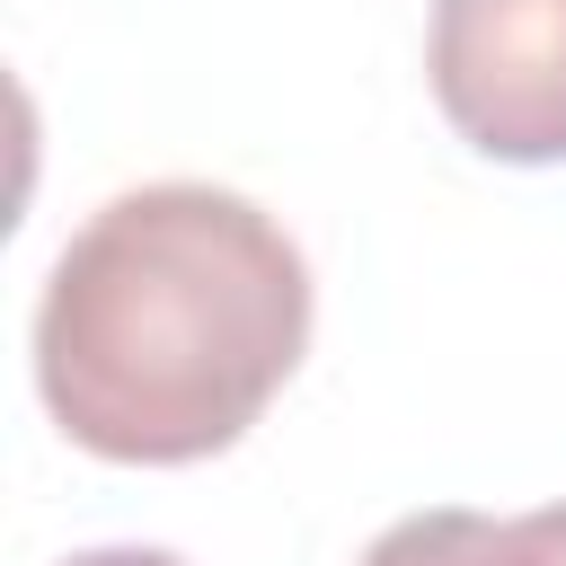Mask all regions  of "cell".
<instances>
[{
  "label": "cell",
  "mask_w": 566,
  "mask_h": 566,
  "mask_svg": "<svg viewBox=\"0 0 566 566\" xmlns=\"http://www.w3.org/2000/svg\"><path fill=\"white\" fill-rule=\"evenodd\" d=\"M62 566H186V557H168V548H80Z\"/></svg>",
  "instance_id": "5b68a950"
},
{
  "label": "cell",
  "mask_w": 566,
  "mask_h": 566,
  "mask_svg": "<svg viewBox=\"0 0 566 566\" xmlns=\"http://www.w3.org/2000/svg\"><path fill=\"white\" fill-rule=\"evenodd\" d=\"M486 566H566V504H539V513L495 522Z\"/></svg>",
  "instance_id": "277c9868"
},
{
  "label": "cell",
  "mask_w": 566,
  "mask_h": 566,
  "mask_svg": "<svg viewBox=\"0 0 566 566\" xmlns=\"http://www.w3.org/2000/svg\"><path fill=\"white\" fill-rule=\"evenodd\" d=\"M310 354V265L230 186H133L97 203L35 301L53 424L124 469L230 451Z\"/></svg>",
  "instance_id": "6da1fadb"
},
{
  "label": "cell",
  "mask_w": 566,
  "mask_h": 566,
  "mask_svg": "<svg viewBox=\"0 0 566 566\" xmlns=\"http://www.w3.org/2000/svg\"><path fill=\"white\" fill-rule=\"evenodd\" d=\"M433 106L486 159H566V0H433Z\"/></svg>",
  "instance_id": "7a4b0ae2"
},
{
  "label": "cell",
  "mask_w": 566,
  "mask_h": 566,
  "mask_svg": "<svg viewBox=\"0 0 566 566\" xmlns=\"http://www.w3.org/2000/svg\"><path fill=\"white\" fill-rule=\"evenodd\" d=\"M495 548V513H469V504H433V513H407L389 522L363 566H486Z\"/></svg>",
  "instance_id": "3957f363"
}]
</instances>
